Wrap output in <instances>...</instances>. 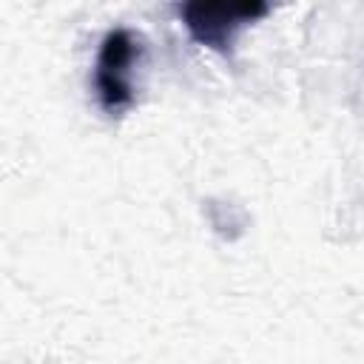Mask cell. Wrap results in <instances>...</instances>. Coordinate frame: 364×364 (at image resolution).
<instances>
[{"label":"cell","instance_id":"6da1fadb","mask_svg":"<svg viewBox=\"0 0 364 364\" xmlns=\"http://www.w3.org/2000/svg\"><path fill=\"white\" fill-rule=\"evenodd\" d=\"M142 54V40L131 28H111L97 54L94 65V88L100 97V105L111 114L119 117L134 105V63Z\"/></svg>","mask_w":364,"mask_h":364},{"label":"cell","instance_id":"7a4b0ae2","mask_svg":"<svg viewBox=\"0 0 364 364\" xmlns=\"http://www.w3.org/2000/svg\"><path fill=\"white\" fill-rule=\"evenodd\" d=\"M176 11H179L188 34L196 43L228 54L233 40H236V34L245 26L256 23L259 17H264L270 11V6L259 3V0H253V3H205V0H193V3L176 6Z\"/></svg>","mask_w":364,"mask_h":364}]
</instances>
